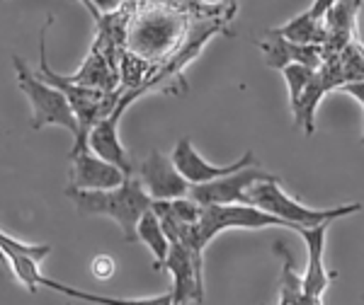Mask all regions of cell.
<instances>
[{
    "mask_svg": "<svg viewBox=\"0 0 364 305\" xmlns=\"http://www.w3.org/2000/svg\"><path fill=\"white\" fill-rule=\"evenodd\" d=\"M66 196L75 204L80 216H107L122 228L127 243H136V223L146 209H151L154 199L144 192L134 174L112 187V189H70Z\"/></svg>",
    "mask_w": 364,
    "mask_h": 305,
    "instance_id": "1",
    "label": "cell"
},
{
    "mask_svg": "<svg viewBox=\"0 0 364 305\" xmlns=\"http://www.w3.org/2000/svg\"><path fill=\"white\" fill-rule=\"evenodd\" d=\"M129 49L139 61H158L166 58L170 51L178 49V39H182L185 15L173 5V0H163V5H146L139 17L127 22Z\"/></svg>",
    "mask_w": 364,
    "mask_h": 305,
    "instance_id": "2",
    "label": "cell"
},
{
    "mask_svg": "<svg viewBox=\"0 0 364 305\" xmlns=\"http://www.w3.org/2000/svg\"><path fill=\"white\" fill-rule=\"evenodd\" d=\"M243 204H252V206L291 223V226L296 228V233L301 231V228L318 226V223H333V221L343 218V216L357 214V211L362 209V204H345V206H338V209H309L287 194V192L282 189V179L274 177V174L250 184L248 192H245Z\"/></svg>",
    "mask_w": 364,
    "mask_h": 305,
    "instance_id": "3",
    "label": "cell"
},
{
    "mask_svg": "<svg viewBox=\"0 0 364 305\" xmlns=\"http://www.w3.org/2000/svg\"><path fill=\"white\" fill-rule=\"evenodd\" d=\"M13 63L17 73V87L25 92V97L32 104V128L61 126L73 138L78 136V119H75V111L66 95L49 80L37 78L20 56H13Z\"/></svg>",
    "mask_w": 364,
    "mask_h": 305,
    "instance_id": "4",
    "label": "cell"
},
{
    "mask_svg": "<svg viewBox=\"0 0 364 305\" xmlns=\"http://www.w3.org/2000/svg\"><path fill=\"white\" fill-rule=\"evenodd\" d=\"M158 269L170 272L173 289H170V303L187 305L204 301V257H197L180 240H170L168 257Z\"/></svg>",
    "mask_w": 364,
    "mask_h": 305,
    "instance_id": "5",
    "label": "cell"
},
{
    "mask_svg": "<svg viewBox=\"0 0 364 305\" xmlns=\"http://www.w3.org/2000/svg\"><path fill=\"white\" fill-rule=\"evenodd\" d=\"M139 184L154 201H170V199L185 196L190 192L187 179L178 172L173 160L166 157L163 152L151 150L144 160L134 167Z\"/></svg>",
    "mask_w": 364,
    "mask_h": 305,
    "instance_id": "6",
    "label": "cell"
},
{
    "mask_svg": "<svg viewBox=\"0 0 364 305\" xmlns=\"http://www.w3.org/2000/svg\"><path fill=\"white\" fill-rule=\"evenodd\" d=\"M328 228H331V223H318V226L301 228V231H299V235L304 238L306 250H309V262H306V269H304V274H301L306 305H321L323 293H326L328 286L338 279V272H331V269L326 267V260H323Z\"/></svg>",
    "mask_w": 364,
    "mask_h": 305,
    "instance_id": "7",
    "label": "cell"
},
{
    "mask_svg": "<svg viewBox=\"0 0 364 305\" xmlns=\"http://www.w3.org/2000/svg\"><path fill=\"white\" fill-rule=\"evenodd\" d=\"M267 177H272V174L260 170V165H248L231 174H224V177L204 182V184H190L187 194L202 206H209V204H243L248 187Z\"/></svg>",
    "mask_w": 364,
    "mask_h": 305,
    "instance_id": "8",
    "label": "cell"
},
{
    "mask_svg": "<svg viewBox=\"0 0 364 305\" xmlns=\"http://www.w3.org/2000/svg\"><path fill=\"white\" fill-rule=\"evenodd\" d=\"M170 160H173V165L178 167V172L182 177L187 179V184H204V182H211L216 177H224V174L236 172L240 167L260 165L252 150H248L243 157H238L236 162H231V165H211V162H207L197 152L190 136L180 138L178 143H175V150H173V155H170Z\"/></svg>",
    "mask_w": 364,
    "mask_h": 305,
    "instance_id": "9",
    "label": "cell"
},
{
    "mask_svg": "<svg viewBox=\"0 0 364 305\" xmlns=\"http://www.w3.org/2000/svg\"><path fill=\"white\" fill-rule=\"evenodd\" d=\"M68 187L70 189H112L122 184L129 174L122 167L107 162L105 157L95 155L90 148L68 152Z\"/></svg>",
    "mask_w": 364,
    "mask_h": 305,
    "instance_id": "10",
    "label": "cell"
},
{
    "mask_svg": "<svg viewBox=\"0 0 364 305\" xmlns=\"http://www.w3.org/2000/svg\"><path fill=\"white\" fill-rule=\"evenodd\" d=\"M260 51L265 54V63L269 68L282 70L287 63H306L311 68H318L323 63V46L321 44H296L284 39L279 32H269V39L257 42Z\"/></svg>",
    "mask_w": 364,
    "mask_h": 305,
    "instance_id": "11",
    "label": "cell"
},
{
    "mask_svg": "<svg viewBox=\"0 0 364 305\" xmlns=\"http://www.w3.org/2000/svg\"><path fill=\"white\" fill-rule=\"evenodd\" d=\"M274 255L282 257V277H279V305H306L304 298V281L301 274L296 272V260L291 255V250L284 243L274 245Z\"/></svg>",
    "mask_w": 364,
    "mask_h": 305,
    "instance_id": "12",
    "label": "cell"
},
{
    "mask_svg": "<svg viewBox=\"0 0 364 305\" xmlns=\"http://www.w3.org/2000/svg\"><path fill=\"white\" fill-rule=\"evenodd\" d=\"M44 286V289H54L58 293L68 298H75V301H83V303H95V305H170V293L166 296H158V298H109V296H92V293L78 291L68 284H61V281L54 279H46L44 274H39L37 281V289Z\"/></svg>",
    "mask_w": 364,
    "mask_h": 305,
    "instance_id": "13",
    "label": "cell"
},
{
    "mask_svg": "<svg viewBox=\"0 0 364 305\" xmlns=\"http://www.w3.org/2000/svg\"><path fill=\"white\" fill-rule=\"evenodd\" d=\"M136 243H144L146 248L151 250V255H154V269L161 267L163 260L168 257L170 240L154 209H146L144 214H141V218L136 223Z\"/></svg>",
    "mask_w": 364,
    "mask_h": 305,
    "instance_id": "14",
    "label": "cell"
},
{
    "mask_svg": "<svg viewBox=\"0 0 364 305\" xmlns=\"http://www.w3.org/2000/svg\"><path fill=\"white\" fill-rule=\"evenodd\" d=\"M274 32H279L284 39L296 42V44H321L323 46V42H326V25H323V20H316L309 10L299 17H294L291 22H287L284 27H277Z\"/></svg>",
    "mask_w": 364,
    "mask_h": 305,
    "instance_id": "15",
    "label": "cell"
},
{
    "mask_svg": "<svg viewBox=\"0 0 364 305\" xmlns=\"http://www.w3.org/2000/svg\"><path fill=\"white\" fill-rule=\"evenodd\" d=\"M316 73V68L306 66V63H287L284 68H282V75H284L287 80V87H289V104H294L299 95L304 92V87L309 85L311 75Z\"/></svg>",
    "mask_w": 364,
    "mask_h": 305,
    "instance_id": "16",
    "label": "cell"
},
{
    "mask_svg": "<svg viewBox=\"0 0 364 305\" xmlns=\"http://www.w3.org/2000/svg\"><path fill=\"white\" fill-rule=\"evenodd\" d=\"M49 245H29V243H22L8 233L0 231V262L5 264V257L13 255V252H20V255H27V257H34V260H44L49 255Z\"/></svg>",
    "mask_w": 364,
    "mask_h": 305,
    "instance_id": "17",
    "label": "cell"
},
{
    "mask_svg": "<svg viewBox=\"0 0 364 305\" xmlns=\"http://www.w3.org/2000/svg\"><path fill=\"white\" fill-rule=\"evenodd\" d=\"M78 3H83L87 13L97 20L102 13H112V10L122 8V3H124V0H78Z\"/></svg>",
    "mask_w": 364,
    "mask_h": 305,
    "instance_id": "18",
    "label": "cell"
},
{
    "mask_svg": "<svg viewBox=\"0 0 364 305\" xmlns=\"http://www.w3.org/2000/svg\"><path fill=\"white\" fill-rule=\"evenodd\" d=\"M92 274H95L97 279H109L114 274V260H109V257H97L95 262H92Z\"/></svg>",
    "mask_w": 364,
    "mask_h": 305,
    "instance_id": "19",
    "label": "cell"
},
{
    "mask_svg": "<svg viewBox=\"0 0 364 305\" xmlns=\"http://www.w3.org/2000/svg\"><path fill=\"white\" fill-rule=\"evenodd\" d=\"M338 90H343V92H348V95H352V97L357 99V102L362 104V109H364V80H352V83L340 85Z\"/></svg>",
    "mask_w": 364,
    "mask_h": 305,
    "instance_id": "20",
    "label": "cell"
},
{
    "mask_svg": "<svg viewBox=\"0 0 364 305\" xmlns=\"http://www.w3.org/2000/svg\"><path fill=\"white\" fill-rule=\"evenodd\" d=\"M336 3V0H316L314 8H309V13L316 17V20H323V15H326V10L331 8V5Z\"/></svg>",
    "mask_w": 364,
    "mask_h": 305,
    "instance_id": "21",
    "label": "cell"
},
{
    "mask_svg": "<svg viewBox=\"0 0 364 305\" xmlns=\"http://www.w3.org/2000/svg\"><path fill=\"white\" fill-rule=\"evenodd\" d=\"M362 3H364V0H362Z\"/></svg>",
    "mask_w": 364,
    "mask_h": 305,
    "instance_id": "22",
    "label": "cell"
}]
</instances>
